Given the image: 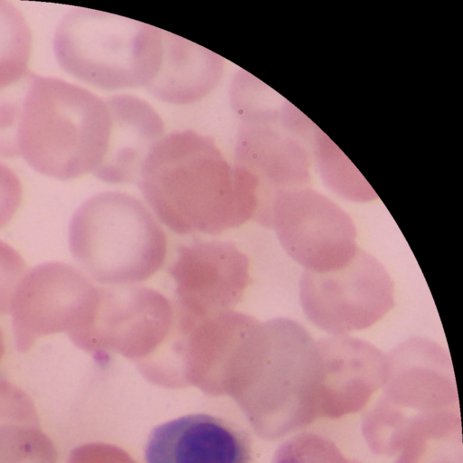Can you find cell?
I'll return each instance as SVG.
<instances>
[{
    "label": "cell",
    "mask_w": 463,
    "mask_h": 463,
    "mask_svg": "<svg viewBox=\"0 0 463 463\" xmlns=\"http://www.w3.org/2000/svg\"><path fill=\"white\" fill-rule=\"evenodd\" d=\"M137 184L147 205L178 234L217 235L255 220L258 194L215 141L194 130L165 134Z\"/></svg>",
    "instance_id": "cell-1"
},
{
    "label": "cell",
    "mask_w": 463,
    "mask_h": 463,
    "mask_svg": "<svg viewBox=\"0 0 463 463\" xmlns=\"http://www.w3.org/2000/svg\"><path fill=\"white\" fill-rule=\"evenodd\" d=\"M110 126L105 99L92 91L53 77L24 78L15 148L36 172L62 181L93 174Z\"/></svg>",
    "instance_id": "cell-2"
},
{
    "label": "cell",
    "mask_w": 463,
    "mask_h": 463,
    "mask_svg": "<svg viewBox=\"0 0 463 463\" xmlns=\"http://www.w3.org/2000/svg\"><path fill=\"white\" fill-rule=\"evenodd\" d=\"M69 246L92 279L111 286L148 279L167 251L165 234L147 207L119 191L99 193L76 210Z\"/></svg>",
    "instance_id": "cell-3"
},
{
    "label": "cell",
    "mask_w": 463,
    "mask_h": 463,
    "mask_svg": "<svg viewBox=\"0 0 463 463\" xmlns=\"http://www.w3.org/2000/svg\"><path fill=\"white\" fill-rule=\"evenodd\" d=\"M59 65L73 78L105 90L146 88L163 55V30L89 8L69 11L53 37Z\"/></svg>",
    "instance_id": "cell-4"
},
{
    "label": "cell",
    "mask_w": 463,
    "mask_h": 463,
    "mask_svg": "<svg viewBox=\"0 0 463 463\" xmlns=\"http://www.w3.org/2000/svg\"><path fill=\"white\" fill-rule=\"evenodd\" d=\"M231 369L250 379L270 402L274 437L320 418L316 340L298 322L287 317L257 320L241 343Z\"/></svg>",
    "instance_id": "cell-5"
},
{
    "label": "cell",
    "mask_w": 463,
    "mask_h": 463,
    "mask_svg": "<svg viewBox=\"0 0 463 463\" xmlns=\"http://www.w3.org/2000/svg\"><path fill=\"white\" fill-rule=\"evenodd\" d=\"M381 389L362 424L368 447L376 455H396L401 439L416 421L458 410L450 356L427 338L411 337L385 354Z\"/></svg>",
    "instance_id": "cell-6"
},
{
    "label": "cell",
    "mask_w": 463,
    "mask_h": 463,
    "mask_svg": "<svg viewBox=\"0 0 463 463\" xmlns=\"http://www.w3.org/2000/svg\"><path fill=\"white\" fill-rule=\"evenodd\" d=\"M176 320L175 303L155 289L99 287L93 318L73 345L95 358L111 352L148 365L165 354Z\"/></svg>",
    "instance_id": "cell-7"
},
{
    "label": "cell",
    "mask_w": 463,
    "mask_h": 463,
    "mask_svg": "<svg viewBox=\"0 0 463 463\" xmlns=\"http://www.w3.org/2000/svg\"><path fill=\"white\" fill-rule=\"evenodd\" d=\"M299 299L306 317L317 327L331 335H348L369 328L394 307V284L384 266L359 249L342 268L305 270Z\"/></svg>",
    "instance_id": "cell-8"
},
{
    "label": "cell",
    "mask_w": 463,
    "mask_h": 463,
    "mask_svg": "<svg viewBox=\"0 0 463 463\" xmlns=\"http://www.w3.org/2000/svg\"><path fill=\"white\" fill-rule=\"evenodd\" d=\"M269 227L288 255L314 272L345 266L359 248L351 217L325 196L309 191L288 190L273 201Z\"/></svg>",
    "instance_id": "cell-9"
},
{
    "label": "cell",
    "mask_w": 463,
    "mask_h": 463,
    "mask_svg": "<svg viewBox=\"0 0 463 463\" xmlns=\"http://www.w3.org/2000/svg\"><path fill=\"white\" fill-rule=\"evenodd\" d=\"M97 288L66 263L52 261L32 269L22 279L11 307L17 351L27 352L43 336L61 332L73 335L92 311Z\"/></svg>",
    "instance_id": "cell-10"
},
{
    "label": "cell",
    "mask_w": 463,
    "mask_h": 463,
    "mask_svg": "<svg viewBox=\"0 0 463 463\" xmlns=\"http://www.w3.org/2000/svg\"><path fill=\"white\" fill-rule=\"evenodd\" d=\"M249 270L247 255L232 242L199 239L181 244L167 270L175 283L174 303L194 318L230 310L243 298Z\"/></svg>",
    "instance_id": "cell-11"
},
{
    "label": "cell",
    "mask_w": 463,
    "mask_h": 463,
    "mask_svg": "<svg viewBox=\"0 0 463 463\" xmlns=\"http://www.w3.org/2000/svg\"><path fill=\"white\" fill-rule=\"evenodd\" d=\"M316 345L321 418L338 419L359 411L382 388L385 354L350 335L320 338Z\"/></svg>",
    "instance_id": "cell-12"
},
{
    "label": "cell",
    "mask_w": 463,
    "mask_h": 463,
    "mask_svg": "<svg viewBox=\"0 0 463 463\" xmlns=\"http://www.w3.org/2000/svg\"><path fill=\"white\" fill-rule=\"evenodd\" d=\"M146 463H250L247 434L207 413H191L156 425L148 434Z\"/></svg>",
    "instance_id": "cell-13"
},
{
    "label": "cell",
    "mask_w": 463,
    "mask_h": 463,
    "mask_svg": "<svg viewBox=\"0 0 463 463\" xmlns=\"http://www.w3.org/2000/svg\"><path fill=\"white\" fill-rule=\"evenodd\" d=\"M110 117V135L105 157L93 173L109 184L137 183L154 146L165 135V124L155 108L131 93L105 99Z\"/></svg>",
    "instance_id": "cell-14"
},
{
    "label": "cell",
    "mask_w": 463,
    "mask_h": 463,
    "mask_svg": "<svg viewBox=\"0 0 463 463\" xmlns=\"http://www.w3.org/2000/svg\"><path fill=\"white\" fill-rule=\"evenodd\" d=\"M224 68L225 61L219 54L163 30L161 64L146 89L165 103L194 104L218 86Z\"/></svg>",
    "instance_id": "cell-15"
},
{
    "label": "cell",
    "mask_w": 463,
    "mask_h": 463,
    "mask_svg": "<svg viewBox=\"0 0 463 463\" xmlns=\"http://www.w3.org/2000/svg\"><path fill=\"white\" fill-rule=\"evenodd\" d=\"M52 439L42 430L30 396L0 377V463H57Z\"/></svg>",
    "instance_id": "cell-16"
},
{
    "label": "cell",
    "mask_w": 463,
    "mask_h": 463,
    "mask_svg": "<svg viewBox=\"0 0 463 463\" xmlns=\"http://www.w3.org/2000/svg\"><path fill=\"white\" fill-rule=\"evenodd\" d=\"M393 463H462L458 419H441L412 429Z\"/></svg>",
    "instance_id": "cell-17"
},
{
    "label": "cell",
    "mask_w": 463,
    "mask_h": 463,
    "mask_svg": "<svg viewBox=\"0 0 463 463\" xmlns=\"http://www.w3.org/2000/svg\"><path fill=\"white\" fill-rule=\"evenodd\" d=\"M32 52V33L22 13L0 0V91L22 80Z\"/></svg>",
    "instance_id": "cell-18"
},
{
    "label": "cell",
    "mask_w": 463,
    "mask_h": 463,
    "mask_svg": "<svg viewBox=\"0 0 463 463\" xmlns=\"http://www.w3.org/2000/svg\"><path fill=\"white\" fill-rule=\"evenodd\" d=\"M327 438L312 432L292 436L279 445L271 463H351Z\"/></svg>",
    "instance_id": "cell-19"
},
{
    "label": "cell",
    "mask_w": 463,
    "mask_h": 463,
    "mask_svg": "<svg viewBox=\"0 0 463 463\" xmlns=\"http://www.w3.org/2000/svg\"><path fill=\"white\" fill-rule=\"evenodd\" d=\"M26 274L22 256L0 241V316L11 310L17 288Z\"/></svg>",
    "instance_id": "cell-20"
},
{
    "label": "cell",
    "mask_w": 463,
    "mask_h": 463,
    "mask_svg": "<svg viewBox=\"0 0 463 463\" xmlns=\"http://www.w3.org/2000/svg\"><path fill=\"white\" fill-rule=\"evenodd\" d=\"M23 188L16 174L0 162V229L5 227L17 212Z\"/></svg>",
    "instance_id": "cell-21"
},
{
    "label": "cell",
    "mask_w": 463,
    "mask_h": 463,
    "mask_svg": "<svg viewBox=\"0 0 463 463\" xmlns=\"http://www.w3.org/2000/svg\"><path fill=\"white\" fill-rule=\"evenodd\" d=\"M5 349V347L4 335H3L2 330L0 329V362L4 356Z\"/></svg>",
    "instance_id": "cell-22"
},
{
    "label": "cell",
    "mask_w": 463,
    "mask_h": 463,
    "mask_svg": "<svg viewBox=\"0 0 463 463\" xmlns=\"http://www.w3.org/2000/svg\"><path fill=\"white\" fill-rule=\"evenodd\" d=\"M351 463H361V462H358L356 460H352Z\"/></svg>",
    "instance_id": "cell-23"
}]
</instances>
